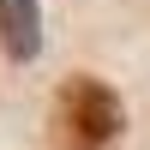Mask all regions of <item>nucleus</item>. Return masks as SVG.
Returning a JSON list of instances; mask_svg holds the SVG:
<instances>
[{"instance_id": "nucleus-1", "label": "nucleus", "mask_w": 150, "mask_h": 150, "mask_svg": "<svg viewBox=\"0 0 150 150\" xmlns=\"http://www.w3.org/2000/svg\"><path fill=\"white\" fill-rule=\"evenodd\" d=\"M48 126H54V150H108L126 126V114H120V96L102 78L78 72V78H66L54 90Z\"/></svg>"}, {"instance_id": "nucleus-2", "label": "nucleus", "mask_w": 150, "mask_h": 150, "mask_svg": "<svg viewBox=\"0 0 150 150\" xmlns=\"http://www.w3.org/2000/svg\"><path fill=\"white\" fill-rule=\"evenodd\" d=\"M0 48L12 66H30L42 54V0H0Z\"/></svg>"}]
</instances>
